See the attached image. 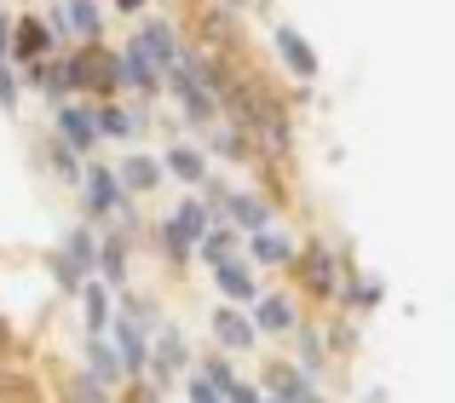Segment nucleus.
Masks as SVG:
<instances>
[{"label": "nucleus", "instance_id": "1a4fd4ad", "mask_svg": "<svg viewBox=\"0 0 455 403\" xmlns=\"http://www.w3.org/2000/svg\"><path fill=\"white\" fill-rule=\"evenodd\" d=\"M110 328H116V363H122V375H133V381H139V375H145V352H150V340H145V323H139V317H133V305H127V312L122 317H110Z\"/></svg>", "mask_w": 455, "mask_h": 403}, {"label": "nucleus", "instance_id": "412c9836", "mask_svg": "<svg viewBox=\"0 0 455 403\" xmlns=\"http://www.w3.org/2000/svg\"><path fill=\"white\" fill-rule=\"evenodd\" d=\"M162 173H173L179 185H208V162H202V150H190V145H173L162 156Z\"/></svg>", "mask_w": 455, "mask_h": 403}, {"label": "nucleus", "instance_id": "f3484780", "mask_svg": "<svg viewBox=\"0 0 455 403\" xmlns=\"http://www.w3.org/2000/svg\"><path fill=\"white\" fill-rule=\"evenodd\" d=\"M213 282H220V294H225V305H254V271L243 265V259H220V265H213Z\"/></svg>", "mask_w": 455, "mask_h": 403}, {"label": "nucleus", "instance_id": "2f4dec72", "mask_svg": "<svg viewBox=\"0 0 455 403\" xmlns=\"http://www.w3.org/2000/svg\"><path fill=\"white\" fill-rule=\"evenodd\" d=\"M294 335H300V369L317 375L323 369V340H317V328H294Z\"/></svg>", "mask_w": 455, "mask_h": 403}, {"label": "nucleus", "instance_id": "72a5a7b5", "mask_svg": "<svg viewBox=\"0 0 455 403\" xmlns=\"http://www.w3.org/2000/svg\"><path fill=\"white\" fill-rule=\"evenodd\" d=\"M69 403H110V398H104L99 381H76V386H69Z\"/></svg>", "mask_w": 455, "mask_h": 403}, {"label": "nucleus", "instance_id": "c756f323", "mask_svg": "<svg viewBox=\"0 0 455 403\" xmlns=\"http://www.w3.org/2000/svg\"><path fill=\"white\" fill-rule=\"evenodd\" d=\"M196 381H208L213 386V392H231V386H236V369H231V363H225V352H220V358H208V363H202V375H196Z\"/></svg>", "mask_w": 455, "mask_h": 403}, {"label": "nucleus", "instance_id": "39448f33", "mask_svg": "<svg viewBox=\"0 0 455 403\" xmlns=\"http://www.w3.org/2000/svg\"><path fill=\"white\" fill-rule=\"evenodd\" d=\"M69 69H76V87H92V92H104V99L122 87V64H116V52L99 46V41L81 46V52L69 58Z\"/></svg>", "mask_w": 455, "mask_h": 403}, {"label": "nucleus", "instance_id": "37998d69", "mask_svg": "<svg viewBox=\"0 0 455 403\" xmlns=\"http://www.w3.org/2000/svg\"><path fill=\"white\" fill-rule=\"evenodd\" d=\"M0 403H6V398H0Z\"/></svg>", "mask_w": 455, "mask_h": 403}, {"label": "nucleus", "instance_id": "58836bf2", "mask_svg": "<svg viewBox=\"0 0 455 403\" xmlns=\"http://www.w3.org/2000/svg\"><path fill=\"white\" fill-rule=\"evenodd\" d=\"M363 403H387V392H369V398H363Z\"/></svg>", "mask_w": 455, "mask_h": 403}, {"label": "nucleus", "instance_id": "f03ea898", "mask_svg": "<svg viewBox=\"0 0 455 403\" xmlns=\"http://www.w3.org/2000/svg\"><path fill=\"white\" fill-rule=\"evenodd\" d=\"M92 265H99V236H92L87 225H76V231L58 242V254H52L58 288H64V294H81V282L92 277Z\"/></svg>", "mask_w": 455, "mask_h": 403}, {"label": "nucleus", "instance_id": "a211bd4d", "mask_svg": "<svg viewBox=\"0 0 455 403\" xmlns=\"http://www.w3.org/2000/svg\"><path fill=\"white\" fill-rule=\"evenodd\" d=\"M133 41H139V52H145L156 69H173L179 52H185V46H179V35H173V23H145Z\"/></svg>", "mask_w": 455, "mask_h": 403}, {"label": "nucleus", "instance_id": "7ed1b4c3", "mask_svg": "<svg viewBox=\"0 0 455 403\" xmlns=\"http://www.w3.org/2000/svg\"><path fill=\"white\" fill-rule=\"evenodd\" d=\"M213 225V213H208V202H179L173 213H167V225H162V242H167V254L185 265L190 254H196V242H202V231Z\"/></svg>", "mask_w": 455, "mask_h": 403}, {"label": "nucleus", "instance_id": "f704fd0d", "mask_svg": "<svg viewBox=\"0 0 455 403\" xmlns=\"http://www.w3.org/2000/svg\"><path fill=\"white\" fill-rule=\"evenodd\" d=\"M225 403H266V392H259V386H243V381H236L231 392H225Z\"/></svg>", "mask_w": 455, "mask_h": 403}, {"label": "nucleus", "instance_id": "f8f14e48", "mask_svg": "<svg viewBox=\"0 0 455 403\" xmlns=\"http://www.w3.org/2000/svg\"><path fill=\"white\" fill-rule=\"evenodd\" d=\"M52 52V29L41 18H18L12 23V46H6V64H35V58Z\"/></svg>", "mask_w": 455, "mask_h": 403}, {"label": "nucleus", "instance_id": "ea45409f", "mask_svg": "<svg viewBox=\"0 0 455 403\" xmlns=\"http://www.w3.org/2000/svg\"><path fill=\"white\" fill-rule=\"evenodd\" d=\"M133 403H156V398H150V392H139V398H133Z\"/></svg>", "mask_w": 455, "mask_h": 403}, {"label": "nucleus", "instance_id": "79ce46f5", "mask_svg": "<svg viewBox=\"0 0 455 403\" xmlns=\"http://www.w3.org/2000/svg\"><path fill=\"white\" fill-rule=\"evenodd\" d=\"M266 403H277V398H266Z\"/></svg>", "mask_w": 455, "mask_h": 403}, {"label": "nucleus", "instance_id": "4be33fe9", "mask_svg": "<svg viewBox=\"0 0 455 403\" xmlns=\"http://www.w3.org/2000/svg\"><path fill=\"white\" fill-rule=\"evenodd\" d=\"M64 29L81 35V41H99L104 35V12L99 0H64Z\"/></svg>", "mask_w": 455, "mask_h": 403}, {"label": "nucleus", "instance_id": "dca6fc26", "mask_svg": "<svg viewBox=\"0 0 455 403\" xmlns=\"http://www.w3.org/2000/svg\"><path fill=\"white\" fill-rule=\"evenodd\" d=\"M213 340H220V352H248L259 335H254L243 305H220V312H213Z\"/></svg>", "mask_w": 455, "mask_h": 403}, {"label": "nucleus", "instance_id": "a878e982", "mask_svg": "<svg viewBox=\"0 0 455 403\" xmlns=\"http://www.w3.org/2000/svg\"><path fill=\"white\" fill-rule=\"evenodd\" d=\"M122 179V191H156L162 185V162L156 156H127V168L116 173Z\"/></svg>", "mask_w": 455, "mask_h": 403}, {"label": "nucleus", "instance_id": "6ab92c4d", "mask_svg": "<svg viewBox=\"0 0 455 403\" xmlns=\"http://www.w3.org/2000/svg\"><path fill=\"white\" fill-rule=\"evenodd\" d=\"M266 392L277 403H323L317 386H311L300 369H289V363H271V369H266Z\"/></svg>", "mask_w": 455, "mask_h": 403}, {"label": "nucleus", "instance_id": "2eb2a0df", "mask_svg": "<svg viewBox=\"0 0 455 403\" xmlns=\"http://www.w3.org/2000/svg\"><path fill=\"white\" fill-rule=\"evenodd\" d=\"M208 213H220V219H236L248 236H254V231H266V225H271V208H266L259 196H243V191H225V196L213 202Z\"/></svg>", "mask_w": 455, "mask_h": 403}, {"label": "nucleus", "instance_id": "5701e85b", "mask_svg": "<svg viewBox=\"0 0 455 403\" xmlns=\"http://www.w3.org/2000/svg\"><path fill=\"white\" fill-rule=\"evenodd\" d=\"M248 254L259 259V265H294V242L277 231V225H266V231H254V242H248Z\"/></svg>", "mask_w": 455, "mask_h": 403}, {"label": "nucleus", "instance_id": "393cba45", "mask_svg": "<svg viewBox=\"0 0 455 403\" xmlns=\"http://www.w3.org/2000/svg\"><path fill=\"white\" fill-rule=\"evenodd\" d=\"M81 312H87V328L92 335H104V328H110V288H104V282H81Z\"/></svg>", "mask_w": 455, "mask_h": 403}, {"label": "nucleus", "instance_id": "4c0bfd02", "mask_svg": "<svg viewBox=\"0 0 455 403\" xmlns=\"http://www.w3.org/2000/svg\"><path fill=\"white\" fill-rule=\"evenodd\" d=\"M116 6H122V12H139V6H145V0H116Z\"/></svg>", "mask_w": 455, "mask_h": 403}, {"label": "nucleus", "instance_id": "c85d7f7f", "mask_svg": "<svg viewBox=\"0 0 455 403\" xmlns=\"http://www.w3.org/2000/svg\"><path fill=\"white\" fill-rule=\"evenodd\" d=\"M196 254L208 259V265H220V259L236 254V236L225 231V225H208V231H202V242H196Z\"/></svg>", "mask_w": 455, "mask_h": 403}, {"label": "nucleus", "instance_id": "6e6552de", "mask_svg": "<svg viewBox=\"0 0 455 403\" xmlns=\"http://www.w3.org/2000/svg\"><path fill=\"white\" fill-rule=\"evenodd\" d=\"M185 363H190V346H185V335H173V328H162V335L150 340V352H145V375H150L156 386H173Z\"/></svg>", "mask_w": 455, "mask_h": 403}, {"label": "nucleus", "instance_id": "0eeeda50", "mask_svg": "<svg viewBox=\"0 0 455 403\" xmlns=\"http://www.w3.org/2000/svg\"><path fill=\"white\" fill-rule=\"evenodd\" d=\"M294 277H300L311 294H323V300H329V294L340 288V265H334V254H329L323 242L294 248Z\"/></svg>", "mask_w": 455, "mask_h": 403}, {"label": "nucleus", "instance_id": "7c9ffc66", "mask_svg": "<svg viewBox=\"0 0 455 403\" xmlns=\"http://www.w3.org/2000/svg\"><path fill=\"white\" fill-rule=\"evenodd\" d=\"M46 162H52V168H58V179L81 185V156H76V150H69V145H58V138H52V145H46Z\"/></svg>", "mask_w": 455, "mask_h": 403}, {"label": "nucleus", "instance_id": "ddd939ff", "mask_svg": "<svg viewBox=\"0 0 455 403\" xmlns=\"http://www.w3.org/2000/svg\"><path fill=\"white\" fill-rule=\"evenodd\" d=\"M58 145H69L76 156H87V150L99 145V127H92L87 104H58Z\"/></svg>", "mask_w": 455, "mask_h": 403}, {"label": "nucleus", "instance_id": "cd10ccee", "mask_svg": "<svg viewBox=\"0 0 455 403\" xmlns=\"http://www.w3.org/2000/svg\"><path fill=\"white\" fill-rule=\"evenodd\" d=\"M87 381H99V386L122 381V363H116V352L104 346V340H92V352H87Z\"/></svg>", "mask_w": 455, "mask_h": 403}, {"label": "nucleus", "instance_id": "473e14b6", "mask_svg": "<svg viewBox=\"0 0 455 403\" xmlns=\"http://www.w3.org/2000/svg\"><path fill=\"white\" fill-rule=\"evenodd\" d=\"M18 99H23V75H18V69H12V64H0V110H18Z\"/></svg>", "mask_w": 455, "mask_h": 403}, {"label": "nucleus", "instance_id": "bb28decb", "mask_svg": "<svg viewBox=\"0 0 455 403\" xmlns=\"http://www.w3.org/2000/svg\"><path fill=\"white\" fill-rule=\"evenodd\" d=\"M92 127H99V138H133L139 133V122L122 104H99V110H92Z\"/></svg>", "mask_w": 455, "mask_h": 403}, {"label": "nucleus", "instance_id": "9d476101", "mask_svg": "<svg viewBox=\"0 0 455 403\" xmlns=\"http://www.w3.org/2000/svg\"><path fill=\"white\" fill-rule=\"evenodd\" d=\"M23 81H29L35 92H46V99L69 104V92H76V69H69V58H35V64H23Z\"/></svg>", "mask_w": 455, "mask_h": 403}, {"label": "nucleus", "instance_id": "f257e3e1", "mask_svg": "<svg viewBox=\"0 0 455 403\" xmlns=\"http://www.w3.org/2000/svg\"><path fill=\"white\" fill-rule=\"evenodd\" d=\"M213 104H225V115H231V127L243 138H254V145H266V150L289 145V115L277 110V99H271L259 81H231V75H225V87H220Z\"/></svg>", "mask_w": 455, "mask_h": 403}, {"label": "nucleus", "instance_id": "9b49d317", "mask_svg": "<svg viewBox=\"0 0 455 403\" xmlns=\"http://www.w3.org/2000/svg\"><path fill=\"white\" fill-rule=\"evenodd\" d=\"M271 46H277L283 69H289L294 81H317V52H311V41H306L300 29H289V23H277V29H271Z\"/></svg>", "mask_w": 455, "mask_h": 403}, {"label": "nucleus", "instance_id": "e433bc0d", "mask_svg": "<svg viewBox=\"0 0 455 403\" xmlns=\"http://www.w3.org/2000/svg\"><path fill=\"white\" fill-rule=\"evenodd\" d=\"M6 46H12V18L0 12V64H6Z\"/></svg>", "mask_w": 455, "mask_h": 403}, {"label": "nucleus", "instance_id": "aec40b11", "mask_svg": "<svg viewBox=\"0 0 455 403\" xmlns=\"http://www.w3.org/2000/svg\"><path fill=\"white\" fill-rule=\"evenodd\" d=\"M254 335H289L294 328V305L283 300V294H254Z\"/></svg>", "mask_w": 455, "mask_h": 403}, {"label": "nucleus", "instance_id": "b1692460", "mask_svg": "<svg viewBox=\"0 0 455 403\" xmlns=\"http://www.w3.org/2000/svg\"><path fill=\"white\" fill-rule=\"evenodd\" d=\"M92 271H99L104 288H122V282H127V242H122V236L99 242V265H92Z\"/></svg>", "mask_w": 455, "mask_h": 403}, {"label": "nucleus", "instance_id": "c9c22d12", "mask_svg": "<svg viewBox=\"0 0 455 403\" xmlns=\"http://www.w3.org/2000/svg\"><path fill=\"white\" fill-rule=\"evenodd\" d=\"M185 398H190V403H225V398H220V392H213V386H208V381H190V386H185Z\"/></svg>", "mask_w": 455, "mask_h": 403}, {"label": "nucleus", "instance_id": "20e7f679", "mask_svg": "<svg viewBox=\"0 0 455 403\" xmlns=\"http://www.w3.org/2000/svg\"><path fill=\"white\" fill-rule=\"evenodd\" d=\"M162 81H167V92L179 99V110H185V122H213L220 115V104H213V92L196 81V69H190V58L179 52V64L173 69H162Z\"/></svg>", "mask_w": 455, "mask_h": 403}, {"label": "nucleus", "instance_id": "423d86ee", "mask_svg": "<svg viewBox=\"0 0 455 403\" xmlns=\"http://www.w3.org/2000/svg\"><path fill=\"white\" fill-rule=\"evenodd\" d=\"M81 191H87V213H92V219L127 213V191H122V179H116L110 168H99V162H87V168H81Z\"/></svg>", "mask_w": 455, "mask_h": 403}, {"label": "nucleus", "instance_id": "a19ab883", "mask_svg": "<svg viewBox=\"0 0 455 403\" xmlns=\"http://www.w3.org/2000/svg\"><path fill=\"white\" fill-rule=\"evenodd\" d=\"M225 6H243V0H225Z\"/></svg>", "mask_w": 455, "mask_h": 403}, {"label": "nucleus", "instance_id": "4468645a", "mask_svg": "<svg viewBox=\"0 0 455 403\" xmlns=\"http://www.w3.org/2000/svg\"><path fill=\"white\" fill-rule=\"evenodd\" d=\"M116 64H122V87H133L139 99H156V92H162V69L139 52V41H127L122 52H116Z\"/></svg>", "mask_w": 455, "mask_h": 403}]
</instances>
